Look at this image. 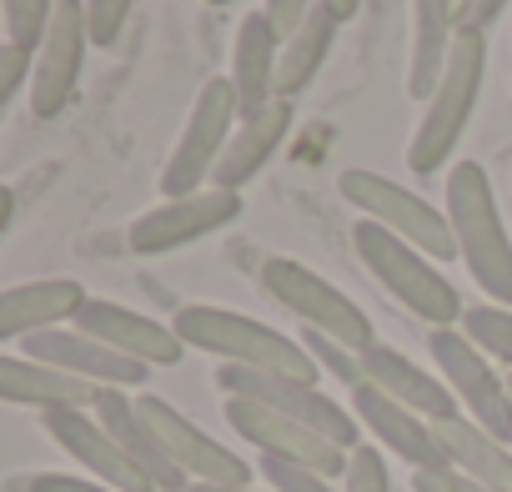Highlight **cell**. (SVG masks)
Masks as SVG:
<instances>
[{"instance_id": "6da1fadb", "label": "cell", "mask_w": 512, "mask_h": 492, "mask_svg": "<svg viewBox=\"0 0 512 492\" xmlns=\"http://www.w3.org/2000/svg\"><path fill=\"white\" fill-rule=\"evenodd\" d=\"M176 337L196 352H211L231 367H251V372H277V377H292V382H307L317 387L322 382V367L312 362V352L292 337H282L277 327L256 322V317H241V312H226V307H206V302H191L171 317Z\"/></svg>"}, {"instance_id": "7a4b0ae2", "label": "cell", "mask_w": 512, "mask_h": 492, "mask_svg": "<svg viewBox=\"0 0 512 492\" xmlns=\"http://www.w3.org/2000/svg\"><path fill=\"white\" fill-rule=\"evenodd\" d=\"M447 221L457 236V262L472 272V282L497 302L512 307V236L502 226L492 181L482 161H457L447 171Z\"/></svg>"}, {"instance_id": "3957f363", "label": "cell", "mask_w": 512, "mask_h": 492, "mask_svg": "<svg viewBox=\"0 0 512 492\" xmlns=\"http://www.w3.org/2000/svg\"><path fill=\"white\" fill-rule=\"evenodd\" d=\"M482 76H487V31H457V46L447 56V71L432 91V101L422 106V121L412 131V146H407V166L417 176H437L442 161L457 151L467 121H472V106L482 96Z\"/></svg>"}, {"instance_id": "277c9868", "label": "cell", "mask_w": 512, "mask_h": 492, "mask_svg": "<svg viewBox=\"0 0 512 492\" xmlns=\"http://www.w3.org/2000/svg\"><path fill=\"white\" fill-rule=\"evenodd\" d=\"M352 246H357V257H362V267L412 312V317H422L427 327H452V322H462V297H457V287L432 267V257L427 252H417L412 241H402L397 231H387L382 221H357L352 226Z\"/></svg>"}, {"instance_id": "5b68a950", "label": "cell", "mask_w": 512, "mask_h": 492, "mask_svg": "<svg viewBox=\"0 0 512 492\" xmlns=\"http://www.w3.org/2000/svg\"><path fill=\"white\" fill-rule=\"evenodd\" d=\"M337 186H342V196L367 221H382L387 231H397L402 241H412L417 252H427L432 262H452L457 257V236H452L447 211H437L412 186H402V181H392L382 171H367V166H347Z\"/></svg>"}, {"instance_id": "8992f818", "label": "cell", "mask_w": 512, "mask_h": 492, "mask_svg": "<svg viewBox=\"0 0 512 492\" xmlns=\"http://www.w3.org/2000/svg\"><path fill=\"white\" fill-rule=\"evenodd\" d=\"M262 287H267L272 302H282V307H287L292 317H302L312 332H322V337H332V342H342V347H352V352H367V347L377 342L367 312H362L342 287H332L327 277H317L312 267H302V262H292V257H267V262H262Z\"/></svg>"}, {"instance_id": "52a82bcc", "label": "cell", "mask_w": 512, "mask_h": 492, "mask_svg": "<svg viewBox=\"0 0 512 492\" xmlns=\"http://www.w3.org/2000/svg\"><path fill=\"white\" fill-rule=\"evenodd\" d=\"M236 126H241V106H236L231 81H226V76L206 81L201 96H196V106H191V116H186V126H181V141L171 146V156H166V166H161V191H166V201H171V196L206 191L201 181H211V171H216V161L226 156Z\"/></svg>"}, {"instance_id": "ba28073f", "label": "cell", "mask_w": 512, "mask_h": 492, "mask_svg": "<svg viewBox=\"0 0 512 492\" xmlns=\"http://www.w3.org/2000/svg\"><path fill=\"white\" fill-rule=\"evenodd\" d=\"M427 352L442 367V382L452 387V397L467 407V417L512 447V382L492 372V357L462 327H432Z\"/></svg>"}, {"instance_id": "9c48e42d", "label": "cell", "mask_w": 512, "mask_h": 492, "mask_svg": "<svg viewBox=\"0 0 512 492\" xmlns=\"http://www.w3.org/2000/svg\"><path fill=\"white\" fill-rule=\"evenodd\" d=\"M216 382H221V392L226 397H246V402H262V407H277V412H287V417H297V422H307V427H317L322 437H332L337 447H347V452H357L362 442H357V432H362V422L352 417V407H342V402H332L322 387H307V382H292V377H277V372H251V367H216Z\"/></svg>"}, {"instance_id": "30bf717a", "label": "cell", "mask_w": 512, "mask_h": 492, "mask_svg": "<svg viewBox=\"0 0 512 492\" xmlns=\"http://www.w3.org/2000/svg\"><path fill=\"white\" fill-rule=\"evenodd\" d=\"M226 422L241 442L262 447V457H282V462H297V467H312L322 477H347V462L352 452L337 447L332 437H322L317 427L277 412V407H262V402H246V397H226Z\"/></svg>"}, {"instance_id": "8fae6325", "label": "cell", "mask_w": 512, "mask_h": 492, "mask_svg": "<svg viewBox=\"0 0 512 492\" xmlns=\"http://www.w3.org/2000/svg\"><path fill=\"white\" fill-rule=\"evenodd\" d=\"M236 216H241V191L206 186V191L171 196V201L151 206L146 216H136L126 231V246L136 257H161V252H176V246H191V241L231 226Z\"/></svg>"}, {"instance_id": "7c38bea8", "label": "cell", "mask_w": 512, "mask_h": 492, "mask_svg": "<svg viewBox=\"0 0 512 492\" xmlns=\"http://www.w3.org/2000/svg\"><path fill=\"white\" fill-rule=\"evenodd\" d=\"M91 16L81 0H61L56 16H51V31L36 51V76H31V116L36 121H51L66 111V101L76 96L81 86V66H86V51H91Z\"/></svg>"}, {"instance_id": "4fadbf2b", "label": "cell", "mask_w": 512, "mask_h": 492, "mask_svg": "<svg viewBox=\"0 0 512 492\" xmlns=\"http://www.w3.org/2000/svg\"><path fill=\"white\" fill-rule=\"evenodd\" d=\"M146 427L156 432V442L166 447V457L191 477V482H206V487H246L251 482V462H241L231 447H221L216 437H206L191 417H181L171 402H161L156 392H141L136 397Z\"/></svg>"}, {"instance_id": "5bb4252c", "label": "cell", "mask_w": 512, "mask_h": 492, "mask_svg": "<svg viewBox=\"0 0 512 492\" xmlns=\"http://www.w3.org/2000/svg\"><path fill=\"white\" fill-rule=\"evenodd\" d=\"M41 422H46V432H51L96 482H106V487H116V492H161V487L131 462V452L96 422V412H86V407H61V412H41Z\"/></svg>"}, {"instance_id": "9a60e30c", "label": "cell", "mask_w": 512, "mask_h": 492, "mask_svg": "<svg viewBox=\"0 0 512 492\" xmlns=\"http://www.w3.org/2000/svg\"><path fill=\"white\" fill-rule=\"evenodd\" d=\"M21 357L61 367V372H71V377H81L91 387H141L146 372H151L146 362H136V357H126V352H116V347H106V342H96V337H86L76 327H56V332L26 337Z\"/></svg>"}, {"instance_id": "2e32d148", "label": "cell", "mask_w": 512, "mask_h": 492, "mask_svg": "<svg viewBox=\"0 0 512 492\" xmlns=\"http://www.w3.org/2000/svg\"><path fill=\"white\" fill-rule=\"evenodd\" d=\"M71 327L116 347V352H126V357H136V362H146V367H176L181 352H186L176 327H161V322H151V317L111 302V297H86V307L76 312Z\"/></svg>"}, {"instance_id": "e0dca14e", "label": "cell", "mask_w": 512, "mask_h": 492, "mask_svg": "<svg viewBox=\"0 0 512 492\" xmlns=\"http://www.w3.org/2000/svg\"><path fill=\"white\" fill-rule=\"evenodd\" d=\"M352 417H357L387 452H397L412 472H442V467H447V452L437 447L432 422L417 417V412H407L402 402H392L382 387L357 382V387H352Z\"/></svg>"}, {"instance_id": "ac0fdd59", "label": "cell", "mask_w": 512, "mask_h": 492, "mask_svg": "<svg viewBox=\"0 0 512 492\" xmlns=\"http://www.w3.org/2000/svg\"><path fill=\"white\" fill-rule=\"evenodd\" d=\"M277 66H282V36L267 21V11H251L236 26V46H231V91L241 116H256L262 106L277 101Z\"/></svg>"}, {"instance_id": "d6986e66", "label": "cell", "mask_w": 512, "mask_h": 492, "mask_svg": "<svg viewBox=\"0 0 512 492\" xmlns=\"http://www.w3.org/2000/svg\"><path fill=\"white\" fill-rule=\"evenodd\" d=\"M362 382L382 387L392 402H402L407 412H417V417H427V422L457 412L452 387H447L442 377H432L427 367H417L407 352L387 347V342H372V347L362 352Z\"/></svg>"}, {"instance_id": "ffe728a7", "label": "cell", "mask_w": 512, "mask_h": 492, "mask_svg": "<svg viewBox=\"0 0 512 492\" xmlns=\"http://www.w3.org/2000/svg\"><path fill=\"white\" fill-rule=\"evenodd\" d=\"M81 307H86V287L71 277L6 287V297H0V342H26L36 332H56L61 322H76Z\"/></svg>"}, {"instance_id": "44dd1931", "label": "cell", "mask_w": 512, "mask_h": 492, "mask_svg": "<svg viewBox=\"0 0 512 492\" xmlns=\"http://www.w3.org/2000/svg\"><path fill=\"white\" fill-rule=\"evenodd\" d=\"M96 422L131 452V462L161 487V492H186V472L166 457V447L156 442V432L146 427V417H141V407H136V397H126V387H101V397H96Z\"/></svg>"}, {"instance_id": "7402d4cb", "label": "cell", "mask_w": 512, "mask_h": 492, "mask_svg": "<svg viewBox=\"0 0 512 492\" xmlns=\"http://www.w3.org/2000/svg\"><path fill=\"white\" fill-rule=\"evenodd\" d=\"M287 131H292V101H282V96H277L272 106H262L256 116H241V126H236L226 156H221L216 171H211V186L241 191L256 171L277 156V146L287 141Z\"/></svg>"}, {"instance_id": "603a6c76", "label": "cell", "mask_w": 512, "mask_h": 492, "mask_svg": "<svg viewBox=\"0 0 512 492\" xmlns=\"http://www.w3.org/2000/svg\"><path fill=\"white\" fill-rule=\"evenodd\" d=\"M0 397L11 407H41V412H61V407H96L101 387L61 372V367H46V362H31L21 352H6L0 357Z\"/></svg>"}, {"instance_id": "cb8c5ba5", "label": "cell", "mask_w": 512, "mask_h": 492, "mask_svg": "<svg viewBox=\"0 0 512 492\" xmlns=\"http://www.w3.org/2000/svg\"><path fill=\"white\" fill-rule=\"evenodd\" d=\"M457 11L452 0H412V66H407V96L412 101H432L447 56L457 46Z\"/></svg>"}, {"instance_id": "d4e9b609", "label": "cell", "mask_w": 512, "mask_h": 492, "mask_svg": "<svg viewBox=\"0 0 512 492\" xmlns=\"http://www.w3.org/2000/svg\"><path fill=\"white\" fill-rule=\"evenodd\" d=\"M437 432V447L447 452V467L497 487V492H512V447L502 437H492L487 427H477L472 417L452 412V417H437L432 422Z\"/></svg>"}, {"instance_id": "484cf974", "label": "cell", "mask_w": 512, "mask_h": 492, "mask_svg": "<svg viewBox=\"0 0 512 492\" xmlns=\"http://www.w3.org/2000/svg\"><path fill=\"white\" fill-rule=\"evenodd\" d=\"M337 16L327 11V6H317L287 41H282V66H277V96L282 101H292V96H302L307 86H312V76L322 71V61H327V51H332V41H337Z\"/></svg>"}, {"instance_id": "4316f807", "label": "cell", "mask_w": 512, "mask_h": 492, "mask_svg": "<svg viewBox=\"0 0 512 492\" xmlns=\"http://www.w3.org/2000/svg\"><path fill=\"white\" fill-rule=\"evenodd\" d=\"M462 332L502 367H512V307H497V302H477L462 312Z\"/></svg>"}, {"instance_id": "83f0119b", "label": "cell", "mask_w": 512, "mask_h": 492, "mask_svg": "<svg viewBox=\"0 0 512 492\" xmlns=\"http://www.w3.org/2000/svg\"><path fill=\"white\" fill-rule=\"evenodd\" d=\"M56 6L61 0H0V11H6V41L21 51H41Z\"/></svg>"}, {"instance_id": "f1b7e54d", "label": "cell", "mask_w": 512, "mask_h": 492, "mask_svg": "<svg viewBox=\"0 0 512 492\" xmlns=\"http://www.w3.org/2000/svg\"><path fill=\"white\" fill-rule=\"evenodd\" d=\"M302 347L312 352V362H317V367H327V372H332V377H342L347 387H357V382H362V352H352V347H342V342H332V337H322V332H312V327H307Z\"/></svg>"}, {"instance_id": "f546056e", "label": "cell", "mask_w": 512, "mask_h": 492, "mask_svg": "<svg viewBox=\"0 0 512 492\" xmlns=\"http://www.w3.org/2000/svg\"><path fill=\"white\" fill-rule=\"evenodd\" d=\"M342 492H392V472H387V457H382L377 447H357V452H352V462H347Z\"/></svg>"}, {"instance_id": "4dcf8cb0", "label": "cell", "mask_w": 512, "mask_h": 492, "mask_svg": "<svg viewBox=\"0 0 512 492\" xmlns=\"http://www.w3.org/2000/svg\"><path fill=\"white\" fill-rule=\"evenodd\" d=\"M262 477L277 492H337L332 477H322L312 467H297V462H282V457H262Z\"/></svg>"}, {"instance_id": "1f68e13d", "label": "cell", "mask_w": 512, "mask_h": 492, "mask_svg": "<svg viewBox=\"0 0 512 492\" xmlns=\"http://www.w3.org/2000/svg\"><path fill=\"white\" fill-rule=\"evenodd\" d=\"M136 0H86V16H91V41L96 46H116L121 41V26L131 16Z\"/></svg>"}, {"instance_id": "d6a6232c", "label": "cell", "mask_w": 512, "mask_h": 492, "mask_svg": "<svg viewBox=\"0 0 512 492\" xmlns=\"http://www.w3.org/2000/svg\"><path fill=\"white\" fill-rule=\"evenodd\" d=\"M36 76V51H21V46H0V106L6 101H16V91H21V81H31Z\"/></svg>"}, {"instance_id": "836d02e7", "label": "cell", "mask_w": 512, "mask_h": 492, "mask_svg": "<svg viewBox=\"0 0 512 492\" xmlns=\"http://www.w3.org/2000/svg\"><path fill=\"white\" fill-rule=\"evenodd\" d=\"M412 492H497L457 467H442V472H412Z\"/></svg>"}, {"instance_id": "e575fe53", "label": "cell", "mask_w": 512, "mask_h": 492, "mask_svg": "<svg viewBox=\"0 0 512 492\" xmlns=\"http://www.w3.org/2000/svg\"><path fill=\"white\" fill-rule=\"evenodd\" d=\"M21 492H116L96 477H71V472H36L21 482Z\"/></svg>"}, {"instance_id": "d590c367", "label": "cell", "mask_w": 512, "mask_h": 492, "mask_svg": "<svg viewBox=\"0 0 512 492\" xmlns=\"http://www.w3.org/2000/svg\"><path fill=\"white\" fill-rule=\"evenodd\" d=\"M317 6H322V0H267L262 11H267V21L277 26V36L287 41V36H292V31H297V26H302L312 11H317Z\"/></svg>"}, {"instance_id": "8d00e7d4", "label": "cell", "mask_w": 512, "mask_h": 492, "mask_svg": "<svg viewBox=\"0 0 512 492\" xmlns=\"http://www.w3.org/2000/svg\"><path fill=\"white\" fill-rule=\"evenodd\" d=\"M502 6H507V0H467V6L457 11V26H467V31H487V26L502 16Z\"/></svg>"}, {"instance_id": "74e56055", "label": "cell", "mask_w": 512, "mask_h": 492, "mask_svg": "<svg viewBox=\"0 0 512 492\" xmlns=\"http://www.w3.org/2000/svg\"><path fill=\"white\" fill-rule=\"evenodd\" d=\"M16 226V191L6 186V191H0V231H11Z\"/></svg>"}, {"instance_id": "f35d334b", "label": "cell", "mask_w": 512, "mask_h": 492, "mask_svg": "<svg viewBox=\"0 0 512 492\" xmlns=\"http://www.w3.org/2000/svg\"><path fill=\"white\" fill-rule=\"evenodd\" d=\"M322 6H327V11L337 16V21H352V16L362 11V0H322Z\"/></svg>"}, {"instance_id": "ab89813d", "label": "cell", "mask_w": 512, "mask_h": 492, "mask_svg": "<svg viewBox=\"0 0 512 492\" xmlns=\"http://www.w3.org/2000/svg\"><path fill=\"white\" fill-rule=\"evenodd\" d=\"M186 492H251V487H206V482H191Z\"/></svg>"}, {"instance_id": "60d3db41", "label": "cell", "mask_w": 512, "mask_h": 492, "mask_svg": "<svg viewBox=\"0 0 512 492\" xmlns=\"http://www.w3.org/2000/svg\"><path fill=\"white\" fill-rule=\"evenodd\" d=\"M206 6H231V0H206Z\"/></svg>"}]
</instances>
